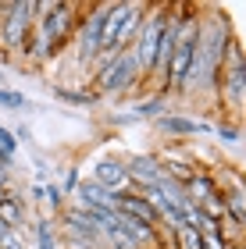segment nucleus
Segmentation results:
<instances>
[{
	"mask_svg": "<svg viewBox=\"0 0 246 249\" xmlns=\"http://www.w3.org/2000/svg\"><path fill=\"white\" fill-rule=\"evenodd\" d=\"M175 239H178V246H182V249H200V231H196V228H178Z\"/></svg>",
	"mask_w": 246,
	"mask_h": 249,
	"instance_id": "4be33fe9",
	"label": "nucleus"
},
{
	"mask_svg": "<svg viewBox=\"0 0 246 249\" xmlns=\"http://www.w3.org/2000/svg\"><path fill=\"white\" fill-rule=\"evenodd\" d=\"M114 192H107L104 185H96L93 178H79V189H75L72 203L75 207H86V210H104V213H114Z\"/></svg>",
	"mask_w": 246,
	"mask_h": 249,
	"instance_id": "1a4fd4ad",
	"label": "nucleus"
},
{
	"mask_svg": "<svg viewBox=\"0 0 246 249\" xmlns=\"http://www.w3.org/2000/svg\"><path fill=\"white\" fill-rule=\"evenodd\" d=\"M157 128L168 135V139H186V135H210V124L207 121H196V118H186V114H161Z\"/></svg>",
	"mask_w": 246,
	"mask_h": 249,
	"instance_id": "9d476101",
	"label": "nucleus"
},
{
	"mask_svg": "<svg viewBox=\"0 0 246 249\" xmlns=\"http://www.w3.org/2000/svg\"><path fill=\"white\" fill-rule=\"evenodd\" d=\"M232 249H243V246H232Z\"/></svg>",
	"mask_w": 246,
	"mask_h": 249,
	"instance_id": "cd10ccee",
	"label": "nucleus"
},
{
	"mask_svg": "<svg viewBox=\"0 0 246 249\" xmlns=\"http://www.w3.org/2000/svg\"><path fill=\"white\" fill-rule=\"evenodd\" d=\"M139 86V64H136V53L125 50L118 53L100 75H93V93L96 96H125Z\"/></svg>",
	"mask_w": 246,
	"mask_h": 249,
	"instance_id": "20e7f679",
	"label": "nucleus"
},
{
	"mask_svg": "<svg viewBox=\"0 0 246 249\" xmlns=\"http://www.w3.org/2000/svg\"><path fill=\"white\" fill-rule=\"evenodd\" d=\"M0 249H25V239H21V231H7L4 239H0Z\"/></svg>",
	"mask_w": 246,
	"mask_h": 249,
	"instance_id": "b1692460",
	"label": "nucleus"
},
{
	"mask_svg": "<svg viewBox=\"0 0 246 249\" xmlns=\"http://www.w3.org/2000/svg\"><path fill=\"white\" fill-rule=\"evenodd\" d=\"M210 132H214L221 142H228V146H236V142H239V124L232 121V118H221V121H218V128H210Z\"/></svg>",
	"mask_w": 246,
	"mask_h": 249,
	"instance_id": "aec40b11",
	"label": "nucleus"
},
{
	"mask_svg": "<svg viewBox=\"0 0 246 249\" xmlns=\"http://www.w3.org/2000/svg\"><path fill=\"white\" fill-rule=\"evenodd\" d=\"M0 82H4V75H0Z\"/></svg>",
	"mask_w": 246,
	"mask_h": 249,
	"instance_id": "c85d7f7f",
	"label": "nucleus"
},
{
	"mask_svg": "<svg viewBox=\"0 0 246 249\" xmlns=\"http://www.w3.org/2000/svg\"><path fill=\"white\" fill-rule=\"evenodd\" d=\"M0 189H11V167H0Z\"/></svg>",
	"mask_w": 246,
	"mask_h": 249,
	"instance_id": "393cba45",
	"label": "nucleus"
},
{
	"mask_svg": "<svg viewBox=\"0 0 246 249\" xmlns=\"http://www.w3.org/2000/svg\"><path fill=\"white\" fill-rule=\"evenodd\" d=\"M164 110H168V100L153 93L150 100H139V104H136V110H132V118H150V121H157V118L164 114Z\"/></svg>",
	"mask_w": 246,
	"mask_h": 249,
	"instance_id": "2eb2a0df",
	"label": "nucleus"
},
{
	"mask_svg": "<svg viewBox=\"0 0 246 249\" xmlns=\"http://www.w3.org/2000/svg\"><path fill=\"white\" fill-rule=\"evenodd\" d=\"M0 107L4 110H29V100H25V93H18V89L0 86Z\"/></svg>",
	"mask_w": 246,
	"mask_h": 249,
	"instance_id": "6ab92c4d",
	"label": "nucleus"
},
{
	"mask_svg": "<svg viewBox=\"0 0 246 249\" xmlns=\"http://www.w3.org/2000/svg\"><path fill=\"white\" fill-rule=\"evenodd\" d=\"M93 182L104 185L107 192H114V196H121V192H139L136 185L129 182L125 157H100V160L93 164Z\"/></svg>",
	"mask_w": 246,
	"mask_h": 249,
	"instance_id": "6e6552de",
	"label": "nucleus"
},
{
	"mask_svg": "<svg viewBox=\"0 0 246 249\" xmlns=\"http://www.w3.org/2000/svg\"><path fill=\"white\" fill-rule=\"evenodd\" d=\"M125 171H129V182L139 192L157 189L164 182V164H161L157 153H132V157H125Z\"/></svg>",
	"mask_w": 246,
	"mask_h": 249,
	"instance_id": "0eeeda50",
	"label": "nucleus"
},
{
	"mask_svg": "<svg viewBox=\"0 0 246 249\" xmlns=\"http://www.w3.org/2000/svg\"><path fill=\"white\" fill-rule=\"evenodd\" d=\"M218 96L232 114L243 110V96H246V57H243V47L239 39H232L228 47V61H225V71H221V86H218Z\"/></svg>",
	"mask_w": 246,
	"mask_h": 249,
	"instance_id": "39448f33",
	"label": "nucleus"
},
{
	"mask_svg": "<svg viewBox=\"0 0 246 249\" xmlns=\"http://www.w3.org/2000/svg\"><path fill=\"white\" fill-rule=\"evenodd\" d=\"M29 192H32V199H36V203H43V185H32Z\"/></svg>",
	"mask_w": 246,
	"mask_h": 249,
	"instance_id": "a878e982",
	"label": "nucleus"
},
{
	"mask_svg": "<svg viewBox=\"0 0 246 249\" xmlns=\"http://www.w3.org/2000/svg\"><path fill=\"white\" fill-rule=\"evenodd\" d=\"M54 93L61 100H68V104H75V107H96V100H100L93 89H64V86H57Z\"/></svg>",
	"mask_w": 246,
	"mask_h": 249,
	"instance_id": "dca6fc26",
	"label": "nucleus"
},
{
	"mask_svg": "<svg viewBox=\"0 0 246 249\" xmlns=\"http://www.w3.org/2000/svg\"><path fill=\"white\" fill-rule=\"evenodd\" d=\"M107 11H111V4L82 7V21H79V32H75V57H79V64H93V57L100 53V29H104Z\"/></svg>",
	"mask_w": 246,
	"mask_h": 249,
	"instance_id": "423d86ee",
	"label": "nucleus"
},
{
	"mask_svg": "<svg viewBox=\"0 0 246 249\" xmlns=\"http://www.w3.org/2000/svg\"><path fill=\"white\" fill-rule=\"evenodd\" d=\"M4 196H7V189H0V199H4Z\"/></svg>",
	"mask_w": 246,
	"mask_h": 249,
	"instance_id": "bb28decb",
	"label": "nucleus"
},
{
	"mask_svg": "<svg viewBox=\"0 0 246 249\" xmlns=\"http://www.w3.org/2000/svg\"><path fill=\"white\" fill-rule=\"evenodd\" d=\"M36 249H61V235H57V224L50 217H39L36 224Z\"/></svg>",
	"mask_w": 246,
	"mask_h": 249,
	"instance_id": "4468645a",
	"label": "nucleus"
},
{
	"mask_svg": "<svg viewBox=\"0 0 246 249\" xmlns=\"http://www.w3.org/2000/svg\"><path fill=\"white\" fill-rule=\"evenodd\" d=\"M221 199H225V217H228V224L236 231H243L246 228V196H243V189L232 185L228 192H221Z\"/></svg>",
	"mask_w": 246,
	"mask_h": 249,
	"instance_id": "ddd939ff",
	"label": "nucleus"
},
{
	"mask_svg": "<svg viewBox=\"0 0 246 249\" xmlns=\"http://www.w3.org/2000/svg\"><path fill=\"white\" fill-rule=\"evenodd\" d=\"M75 189H79V167H68V171H64V182H61V192L72 199Z\"/></svg>",
	"mask_w": 246,
	"mask_h": 249,
	"instance_id": "5701e85b",
	"label": "nucleus"
},
{
	"mask_svg": "<svg viewBox=\"0 0 246 249\" xmlns=\"http://www.w3.org/2000/svg\"><path fill=\"white\" fill-rule=\"evenodd\" d=\"M0 153H4V157H15V153H18V139H15V132L4 128V124H0Z\"/></svg>",
	"mask_w": 246,
	"mask_h": 249,
	"instance_id": "412c9836",
	"label": "nucleus"
},
{
	"mask_svg": "<svg viewBox=\"0 0 246 249\" xmlns=\"http://www.w3.org/2000/svg\"><path fill=\"white\" fill-rule=\"evenodd\" d=\"M0 221H4L11 231H21V224H25V196H21L15 185L7 189L4 199H0Z\"/></svg>",
	"mask_w": 246,
	"mask_h": 249,
	"instance_id": "9b49d317",
	"label": "nucleus"
},
{
	"mask_svg": "<svg viewBox=\"0 0 246 249\" xmlns=\"http://www.w3.org/2000/svg\"><path fill=\"white\" fill-rule=\"evenodd\" d=\"M36 0H7L0 4V53L4 61L21 68V53H25L32 39V25H36Z\"/></svg>",
	"mask_w": 246,
	"mask_h": 249,
	"instance_id": "f257e3e1",
	"label": "nucleus"
},
{
	"mask_svg": "<svg viewBox=\"0 0 246 249\" xmlns=\"http://www.w3.org/2000/svg\"><path fill=\"white\" fill-rule=\"evenodd\" d=\"M43 203H47L54 213H61L64 207H68V196L61 192V185H57V182H43Z\"/></svg>",
	"mask_w": 246,
	"mask_h": 249,
	"instance_id": "a211bd4d",
	"label": "nucleus"
},
{
	"mask_svg": "<svg viewBox=\"0 0 246 249\" xmlns=\"http://www.w3.org/2000/svg\"><path fill=\"white\" fill-rule=\"evenodd\" d=\"M171 18V4H150L147 18H143V29H139V39L132 53H136V64H139V89L150 86V75H153V57H157V43H161V32Z\"/></svg>",
	"mask_w": 246,
	"mask_h": 249,
	"instance_id": "7ed1b4c3",
	"label": "nucleus"
},
{
	"mask_svg": "<svg viewBox=\"0 0 246 249\" xmlns=\"http://www.w3.org/2000/svg\"><path fill=\"white\" fill-rule=\"evenodd\" d=\"M200 213H204L207 221H214V224L228 221V217H225V199H221V189H218L210 199H204V203H200Z\"/></svg>",
	"mask_w": 246,
	"mask_h": 249,
	"instance_id": "f3484780",
	"label": "nucleus"
},
{
	"mask_svg": "<svg viewBox=\"0 0 246 249\" xmlns=\"http://www.w3.org/2000/svg\"><path fill=\"white\" fill-rule=\"evenodd\" d=\"M36 36H43L54 47V53H61L68 47V39H75L82 21V4H68V0H39L36 7Z\"/></svg>",
	"mask_w": 246,
	"mask_h": 249,
	"instance_id": "f03ea898",
	"label": "nucleus"
},
{
	"mask_svg": "<svg viewBox=\"0 0 246 249\" xmlns=\"http://www.w3.org/2000/svg\"><path fill=\"white\" fill-rule=\"evenodd\" d=\"M218 189H221V185H218V178L210 175V171H204V167H200V171H196V175H193V178H189V182L182 185L186 199H189V203H196V207H200L204 199H210Z\"/></svg>",
	"mask_w": 246,
	"mask_h": 249,
	"instance_id": "f8f14e48",
	"label": "nucleus"
}]
</instances>
